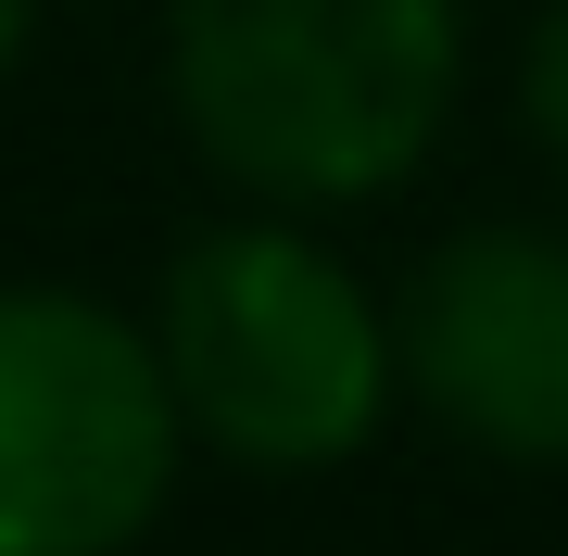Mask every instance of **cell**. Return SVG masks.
I'll list each match as a JSON object with an SVG mask.
<instances>
[{"instance_id":"6da1fadb","label":"cell","mask_w":568,"mask_h":556,"mask_svg":"<svg viewBox=\"0 0 568 556\" xmlns=\"http://www.w3.org/2000/svg\"><path fill=\"white\" fill-rule=\"evenodd\" d=\"M467 0H164V114L227 203L366 215L455 127Z\"/></svg>"},{"instance_id":"7a4b0ae2","label":"cell","mask_w":568,"mask_h":556,"mask_svg":"<svg viewBox=\"0 0 568 556\" xmlns=\"http://www.w3.org/2000/svg\"><path fill=\"white\" fill-rule=\"evenodd\" d=\"M140 330L164 354L178 431L215 468L253 481H328L405 405V342H392V291L354 279V253L316 215L241 203L190 228L164 253Z\"/></svg>"},{"instance_id":"3957f363","label":"cell","mask_w":568,"mask_h":556,"mask_svg":"<svg viewBox=\"0 0 568 556\" xmlns=\"http://www.w3.org/2000/svg\"><path fill=\"white\" fill-rule=\"evenodd\" d=\"M190 431L152 330L89 279H0V556H140Z\"/></svg>"},{"instance_id":"277c9868","label":"cell","mask_w":568,"mask_h":556,"mask_svg":"<svg viewBox=\"0 0 568 556\" xmlns=\"http://www.w3.org/2000/svg\"><path fill=\"white\" fill-rule=\"evenodd\" d=\"M405 405L493 468L568 481V215H467L392 291Z\"/></svg>"},{"instance_id":"5b68a950","label":"cell","mask_w":568,"mask_h":556,"mask_svg":"<svg viewBox=\"0 0 568 556\" xmlns=\"http://www.w3.org/2000/svg\"><path fill=\"white\" fill-rule=\"evenodd\" d=\"M506 102H518V140L544 152V178L568 190V0H544V13H530V39H518V77H506Z\"/></svg>"},{"instance_id":"8992f818","label":"cell","mask_w":568,"mask_h":556,"mask_svg":"<svg viewBox=\"0 0 568 556\" xmlns=\"http://www.w3.org/2000/svg\"><path fill=\"white\" fill-rule=\"evenodd\" d=\"M26 51H39V0H0V77H13Z\"/></svg>"}]
</instances>
